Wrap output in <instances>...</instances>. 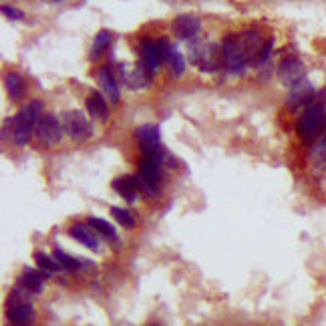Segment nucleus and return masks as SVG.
<instances>
[{
	"mask_svg": "<svg viewBox=\"0 0 326 326\" xmlns=\"http://www.w3.org/2000/svg\"><path fill=\"white\" fill-rule=\"evenodd\" d=\"M40 117H42V101H38V99L31 101L29 105H25L18 111V115L12 119V137H14L16 145H20V147L29 145Z\"/></svg>",
	"mask_w": 326,
	"mask_h": 326,
	"instance_id": "obj_1",
	"label": "nucleus"
},
{
	"mask_svg": "<svg viewBox=\"0 0 326 326\" xmlns=\"http://www.w3.org/2000/svg\"><path fill=\"white\" fill-rule=\"evenodd\" d=\"M296 129L298 135L304 141H314L316 137H320V133L326 129V109L322 103H312L304 109V113L298 117L296 121Z\"/></svg>",
	"mask_w": 326,
	"mask_h": 326,
	"instance_id": "obj_2",
	"label": "nucleus"
},
{
	"mask_svg": "<svg viewBox=\"0 0 326 326\" xmlns=\"http://www.w3.org/2000/svg\"><path fill=\"white\" fill-rule=\"evenodd\" d=\"M222 53H224V66L229 75H244L246 66L250 63L248 51L244 44L242 34H229L222 42Z\"/></svg>",
	"mask_w": 326,
	"mask_h": 326,
	"instance_id": "obj_3",
	"label": "nucleus"
},
{
	"mask_svg": "<svg viewBox=\"0 0 326 326\" xmlns=\"http://www.w3.org/2000/svg\"><path fill=\"white\" fill-rule=\"evenodd\" d=\"M192 63L203 71V73H214L224 63V53L222 46L214 42H194L192 44Z\"/></svg>",
	"mask_w": 326,
	"mask_h": 326,
	"instance_id": "obj_4",
	"label": "nucleus"
},
{
	"mask_svg": "<svg viewBox=\"0 0 326 326\" xmlns=\"http://www.w3.org/2000/svg\"><path fill=\"white\" fill-rule=\"evenodd\" d=\"M10 324L14 326H29L34 318L33 304L27 300V288H16L10 300H8V312H6Z\"/></svg>",
	"mask_w": 326,
	"mask_h": 326,
	"instance_id": "obj_5",
	"label": "nucleus"
},
{
	"mask_svg": "<svg viewBox=\"0 0 326 326\" xmlns=\"http://www.w3.org/2000/svg\"><path fill=\"white\" fill-rule=\"evenodd\" d=\"M139 183L151 194L155 196L159 190H161V161L157 159H149V157H143V161L139 165V175H137Z\"/></svg>",
	"mask_w": 326,
	"mask_h": 326,
	"instance_id": "obj_6",
	"label": "nucleus"
},
{
	"mask_svg": "<svg viewBox=\"0 0 326 326\" xmlns=\"http://www.w3.org/2000/svg\"><path fill=\"white\" fill-rule=\"evenodd\" d=\"M36 137L44 143V145H57L63 137V123L53 115V113H46L40 117V121L36 123Z\"/></svg>",
	"mask_w": 326,
	"mask_h": 326,
	"instance_id": "obj_7",
	"label": "nucleus"
},
{
	"mask_svg": "<svg viewBox=\"0 0 326 326\" xmlns=\"http://www.w3.org/2000/svg\"><path fill=\"white\" fill-rule=\"evenodd\" d=\"M304 75H306V71H304V65L298 57H286L278 66V77H280L282 85H286V87H296L298 83H302Z\"/></svg>",
	"mask_w": 326,
	"mask_h": 326,
	"instance_id": "obj_8",
	"label": "nucleus"
},
{
	"mask_svg": "<svg viewBox=\"0 0 326 326\" xmlns=\"http://www.w3.org/2000/svg\"><path fill=\"white\" fill-rule=\"evenodd\" d=\"M63 127H65L66 135L73 137L75 141H85L89 135H91V125L87 121V117L81 113V111H71L65 115V121H63Z\"/></svg>",
	"mask_w": 326,
	"mask_h": 326,
	"instance_id": "obj_9",
	"label": "nucleus"
},
{
	"mask_svg": "<svg viewBox=\"0 0 326 326\" xmlns=\"http://www.w3.org/2000/svg\"><path fill=\"white\" fill-rule=\"evenodd\" d=\"M121 79L125 81V85L129 89H145L149 87L151 83V73L145 68V66H129V65H121Z\"/></svg>",
	"mask_w": 326,
	"mask_h": 326,
	"instance_id": "obj_10",
	"label": "nucleus"
},
{
	"mask_svg": "<svg viewBox=\"0 0 326 326\" xmlns=\"http://www.w3.org/2000/svg\"><path fill=\"white\" fill-rule=\"evenodd\" d=\"M199 29H201V22L194 14H181L173 22V33L179 38H185V40H194L199 33Z\"/></svg>",
	"mask_w": 326,
	"mask_h": 326,
	"instance_id": "obj_11",
	"label": "nucleus"
},
{
	"mask_svg": "<svg viewBox=\"0 0 326 326\" xmlns=\"http://www.w3.org/2000/svg\"><path fill=\"white\" fill-rule=\"evenodd\" d=\"M141 61H143V66H145L149 73H155V71L161 66L163 59L155 40L143 38V42H141Z\"/></svg>",
	"mask_w": 326,
	"mask_h": 326,
	"instance_id": "obj_12",
	"label": "nucleus"
},
{
	"mask_svg": "<svg viewBox=\"0 0 326 326\" xmlns=\"http://www.w3.org/2000/svg\"><path fill=\"white\" fill-rule=\"evenodd\" d=\"M99 85H101L103 93L107 95V99H111L113 103L119 101V85H117V79H115V75H113L109 65L99 68Z\"/></svg>",
	"mask_w": 326,
	"mask_h": 326,
	"instance_id": "obj_13",
	"label": "nucleus"
},
{
	"mask_svg": "<svg viewBox=\"0 0 326 326\" xmlns=\"http://www.w3.org/2000/svg\"><path fill=\"white\" fill-rule=\"evenodd\" d=\"M68 234H71V238H75L77 242H81L85 248H89L93 252L99 250V240L97 236H95V229L91 228L89 224L87 226L85 224H75V226H71Z\"/></svg>",
	"mask_w": 326,
	"mask_h": 326,
	"instance_id": "obj_14",
	"label": "nucleus"
},
{
	"mask_svg": "<svg viewBox=\"0 0 326 326\" xmlns=\"http://www.w3.org/2000/svg\"><path fill=\"white\" fill-rule=\"evenodd\" d=\"M113 190L121 197H125L129 203H133V201L137 199V192H139V179L133 177V175L117 177V179L113 181Z\"/></svg>",
	"mask_w": 326,
	"mask_h": 326,
	"instance_id": "obj_15",
	"label": "nucleus"
},
{
	"mask_svg": "<svg viewBox=\"0 0 326 326\" xmlns=\"http://www.w3.org/2000/svg\"><path fill=\"white\" fill-rule=\"evenodd\" d=\"M87 111L93 119L99 121H107L109 119V107H107V101L105 97L99 93V91H91L89 97H87Z\"/></svg>",
	"mask_w": 326,
	"mask_h": 326,
	"instance_id": "obj_16",
	"label": "nucleus"
},
{
	"mask_svg": "<svg viewBox=\"0 0 326 326\" xmlns=\"http://www.w3.org/2000/svg\"><path fill=\"white\" fill-rule=\"evenodd\" d=\"M42 280H44V274H42V272H36L33 268H25V270H22V276H20V286L27 288L29 292L40 294L42 292Z\"/></svg>",
	"mask_w": 326,
	"mask_h": 326,
	"instance_id": "obj_17",
	"label": "nucleus"
},
{
	"mask_svg": "<svg viewBox=\"0 0 326 326\" xmlns=\"http://www.w3.org/2000/svg\"><path fill=\"white\" fill-rule=\"evenodd\" d=\"M34 260H36L38 270L44 274V278H49V276H53V274L65 270L59 262L55 260V256H49V254H44V252H36V254H34Z\"/></svg>",
	"mask_w": 326,
	"mask_h": 326,
	"instance_id": "obj_18",
	"label": "nucleus"
},
{
	"mask_svg": "<svg viewBox=\"0 0 326 326\" xmlns=\"http://www.w3.org/2000/svg\"><path fill=\"white\" fill-rule=\"evenodd\" d=\"M4 85H6V91H8V97L10 99L22 97V93H25V79L18 73H6L4 75Z\"/></svg>",
	"mask_w": 326,
	"mask_h": 326,
	"instance_id": "obj_19",
	"label": "nucleus"
},
{
	"mask_svg": "<svg viewBox=\"0 0 326 326\" xmlns=\"http://www.w3.org/2000/svg\"><path fill=\"white\" fill-rule=\"evenodd\" d=\"M135 137L141 141V145H159V127L155 125H141L135 131Z\"/></svg>",
	"mask_w": 326,
	"mask_h": 326,
	"instance_id": "obj_20",
	"label": "nucleus"
},
{
	"mask_svg": "<svg viewBox=\"0 0 326 326\" xmlns=\"http://www.w3.org/2000/svg\"><path fill=\"white\" fill-rule=\"evenodd\" d=\"M53 256H55V260L59 262L65 270H79V268H83V266H89V262L85 260V258H73V256H68L66 252L59 250V248L53 252Z\"/></svg>",
	"mask_w": 326,
	"mask_h": 326,
	"instance_id": "obj_21",
	"label": "nucleus"
},
{
	"mask_svg": "<svg viewBox=\"0 0 326 326\" xmlns=\"http://www.w3.org/2000/svg\"><path fill=\"white\" fill-rule=\"evenodd\" d=\"M111 38H113V34L109 31H99L95 40H93V46H91V59L93 61H97L99 57L107 51V46L111 44Z\"/></svg>",
	"mask_w": 326,
	"mask_h": 326,
	"instance_id": "obj_22",
	"label": "nucleus"
},
{
	"mask_svg": "<svg viewBox=\"0 0 326 326\" xmlns=\"http://www.w3.org/2000/svg\"><path fill=\"white\" fill-rule=\"evenodd\" d=\"M89 226L95 229L97 234L101 236H105L107 240H113V242H117V231L115 228L107 222V220H103V218H89Z\"/></svg>",
	"mask_w": 326,
	"mask_h": 326,
	"instance_id": "obj_23",
	"label": "nucleus"
},
{
	"mask_svg": "<svg viewBox=\"0 0 326 326\" xmlns=\"http://www.w3.org/2000/svg\"><path fill=\"white\" fill-rule=\"evenodd\" d=\"M310 159L316 167H326V131L320 135V139L314 143L310 151Z\"/></svg>",
	"mask_w": 326,
	"mask_h": 326,
	"instance_id": "obj_24",
	"label": "nucleus"
},
{
	"mask_svg": "<svg viewBox=\"0 0 326 326\" xmlns=\"http://www.w3.org/2000/svg\"><path fill=\"white\" fill-rule=\"evenodd\" d=\"M111 214H113V218L123 226V228H133L135 226V218L131 216L129 209H125V207H111Z\"/></svg>",
	"mask_w": 326,
	"mask_h": 326,
	"instance_id": "obj_25",
	"label": "nucleus"
},
{
	"mask_svg": "<svg viewBox=\"0 0 326 326\" xmlns=\"http://www.w3.org/2000/svg\"><path fill=\"white\" fill-rule=\"evenodd\" d=\"M167 63L171 65V71H173V75H175V77H179V75L185 71V59L177 53V49H175V46H171V53H169Z\"/></svg>",
	"mask_w": 326,
	"mask_h": 326,
	"instance_id": "obj_26",
	"label": "nucleus"
},
{
	"mask_svg": "<svg viewBox=\"0 0 326 326\" xmlns=\"http://www.w3.org/2000/svg\"><path fill=\"white\" fill-rule=\"evenodd\" d=\"M2 14H4L6 18H10V20H22V18H25V12H22V10H18V8H14V6H8V4L2 6Z\"/></svg>",
	"mask_w": 326,
	"mask_h": 326,
	"instance_id": "obj_27",
	"label": "nucleus"
},
{
	"mask_svg": "<svg viewBox=\"0 0 326 326\" xmlns=\"http://www.w3.org/2000/svg\"><path fill=\"white\" fill-rule=\"evenodd\" d=\"M147 326H161V324H157V322H149Z\"/></svg>",
	"mask_w": 326,
	"mask_h": 326,
	"instance_id": "obj_28",
	"label": "nucleus"
},
{
	"mask_svg": "<svg viewBox=\"0 0 326 326\" xmlns=\"http://www.w3.org/2000/svg\"><path fill=\"white\" fill-rule=\"evenodd\" d=\"M51 2H61V0H51Z\"/></svg>",
	"mask_w": 326,
	"mask_h": 326,
	"instance_id": "obj_29",
	"label": "nucleus"
}]
</instances>
